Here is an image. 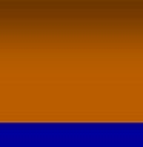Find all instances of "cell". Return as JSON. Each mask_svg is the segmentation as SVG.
Segmentation results:
<instances>
[]
</instances>
